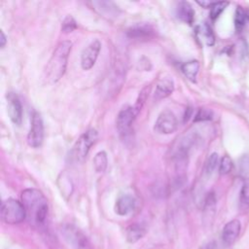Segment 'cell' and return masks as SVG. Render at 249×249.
Here are the masks:
<instances>
[{
	"mask_svg": "<svg viewBox=\"0 0 249 249\" xmlns=\"http://www.w3.org/2000/svg\"><path fill=\"white\" fill-rule=\"evenodd\" d=\"M101 49V43L93 40L89 43L81 53V66L84 70H89L93 67Z\"/></svg>",
	"mask_w": 249,
	"mask_h": 249,
	"instance_id": "9c48e42d",
	"label": "cell"
},
{
	"mask_svg": "<svg viewBox=\"0 0 249 249\" xmlns=\"http://www.w3.org/2000/svg\"><path fill=\"white\" fill-rule=\"evenodd\" d=\"M72 43L70 41L61 42L53 51L46 66V79L50 83L57 82L65 73L68 55L71 52Z\"/></svg>",
	"mask_w": 249,
	"mask_h": 249,
	"instance_id": "7a4b0ae2",
	"label": "cell"
},
{
	"mask_svg": "<svg viewBox=\"0 0 249 249\" xmlns=\"http://www.w3.org/2000/svg\"><path fill=\"white\" fill-rule=\"evenodd\" d=\"M97 138L98 132L94 128L88 129L86 132H84L76 141L71 150L72 160L76 162L83 161L87 158L90 147L96 142Z\"/></svg>",
	"mask_w": 249,
	"mask_h": 249,
	"instance_id": "277c9868",
	"label": "cell"
},
{
	"mask_svg": "<svg viewBox=\"0 0 249 249\" xmlns=\"http://www.w3.org/2000/svg\"><path fill=\"white\" fill-rule=\"evenodd\" d=\"M218 164V154L217 153H212L209 158L207 159L206 164H205V171L207 174H211L214 169L216 168Z\"/></svg>",
	"mask_w": 249,
	"mask_h": 249,
	"instance_id": "484cf974",
	"label": "cell"
},
{
	"mask_svg": "<svg viewBox=\"0 0 249 249\" xmlns=\"http://www.w3.org/2000/svg\"><path fill=\"white\" fill-rule=\"evenodd\" d=\"M61 234L72 249H91L87 236L73 225L63 226Z\"/></svg>",
	"mask_w": 249,
	"mask_h": 249,
	"instance_id": "5b68a950",
	"label": "cell"
},
{
	"mask_svg": "<svg viewBox=\"0 0 249 249\" xmlns=\"http://www.w3.org/2000/svg\"><path fill=\"white\" fill-rule=\"evenodd\" d=\"M192 113H193L192 108H187V109H186V113H185V115H184V122H187V121L190 119Z\"/></svg>",
	"mask_w": 249,
	"mask_h": 249,
	"instance_id": "f546056e",
	"label": "cell"
},
{
	"mask_svg": "<svg viewBox=\"0 0 249 249\" xmlns=\"http://www.w3.org/2000/svg\"><path fill=\"white\" fill-rule=\"evenodd\" d=\"M232 166H233V163H232L231 159L229 156H224L220 161L219 173L221 175H226L231 171Z\"/></svg>",
	"mask_w": 249,
	"mask_h": 249,
	"instance_id": "7402d4cb",
	"label": "cell"
},
{
	"mask_svg": "<svg viewBox=\"0 0 249 249\" xmlns=\"http://www.w3.org/2000/svg\"><path fill=\"white\" fill-rule=\"evenodd\" d=\"M239 202L242 208H249V183H245L240 191Z\"/></svg>",
	"mask_w": 249,
	"mask_h": 249,
	"instance_id": "cb8c5ba5",
	"label": "cell"
},
{
	"mask_svg": "<svg viewBox=\"0 0 249 249\" xmlns=\"http://www.w3.org/2000/svg\"><path fill=\"white\" fill-rule=\"evenodd\" d=\"M246 12L240 7H236L235 10V16H234V24H235V29L237 31H240L244 24H245V19H246Z\"/></svg>",
	"mask_w": 249,
	"mask_h": 249,
	"instance_id": "ffe728a7",
	"label": "cell"
},
{
	"mask_svg": "<svg viewBox=\"0 0 249 249\" xmlns=\"http://www.w3.org/2000/svg\"><path fill=\"white\" fill-rule=\"evenodd\" d=\"M76 27H77V23L73 18V17L66 16L61 24V31L63 33H69V32H72L74 29H76Z\"/></svg>",
	"mask_w": 249,
	"mask_h": 249,
	"instance_id": "d4e9b609",
	"label": "cell"
},
{
	"mask_svg": "<svg viewBox=\"0 0 249 249\" xmlns=\"http://www.w3.org/2000/svg\"><path fill=\"white\" fill-rule=\"evenodd\" d=\"M21 202L26 211V218L30 223L41 226L45 223L49 206L42 192L37 189H26L21 193Z\"/></svg>",
	"mask_w": 249,
	"mask_h": 249,
	"instance_id": "6da1fadb",
	"label": "cell"
},
{
	"mask_svg": "<svg viewBox=\"0 0 249 249\" xmlns=\"http://www.w3.org/2000/svg\"><path fill=\"white\" fill-rule=\"evenodd\" d=\"M44 140V124L39 113L35 112L32 115L30 129L27 134V143L33 148H38Z\"/></svg>",
	"mask_w": 249,
	"mask_h": 249,
	"instance_id": "52a82bcc",
	"label": "cell"
},
{
	"mask_svg": "<svg viewBox=\"0 0 249 249\" xmlns=\"http://www.w3.org/2000/svg\"><path fill=\"white\" fill-rule=\"evenodd\" d=\"M154 32V29L151 25L149 24H136L131 26L128 30H127V36L130 38H146V37H150Z\"/></svg>",
	"mask_w": 249,
	"mask_h": 249,
	"instance_id": "9a60e30c",
	"label": "cell"
},
{
	"mask_svg": "<svg viewBox=\"0 0 249 249\" xmlns=\"http://www.w3.org/2000/svg\"><path fill=\"white\" fill-rule=\"evenodd\" d=\"M174 90V82L171 78L165 77L161 78L156 86V89L154 92V98L156 100H160L169 96Z\"/></svg>",
	"mask_w": 249,
	"mask_h": 249,
	"instance_id": "4fadbf2b",
	"label": "cell"
},
{
	"mask_svg": "<svg viewBox=\"0 0 249 249\" xmlns=\"http://www.w3.org/2000/svg\"><path fill=\"white\" fill-rule=\"evenodd\" d=\"M228 5H229V2H226V1L215 2L210 8V18L212 19H216Z\"/></svg>",
	"mask_w": 249,
	"mask_h": 249,
	"instance_id": "603a6c76",
	"label": "cell"
},
{
	"mask_svg": "<svg viewBox=\"0 0 249 249\" xmlns=\"http://www.w3.org/2000/svg\"><path fill=\"white\" fill-rule=\"evenodd\" d=\"M178 127V121L175 114L165 109L160 113L154 125L156 132L160 134H170L173 133Z\"/></svg>",
	"mask_w": 249,
	"mask_h": 249,
	"instance_id": "8992f818",
	"label": "cell"
},
{
	"mask_svg": "<svg viewBox=\"0 0 249 249\" xmlns=\"http://www.w3.org/2000/svg\"><path fill=\"white\" fill-rule=\"evenodd\" d=\"M146 233V230L139 224H132L126 228L125 236L126 240L130 243H134L141 239Z\"/></svg>",
	"mask_w": 249,
	"mask_h": 249,
	"instance_id": "2e32d148",
	"label": "cell"
},
{
	"mask_svg": "<svg viewBox=\"0 0 249 249\" xmlns=\"http://www.w3.org/2000/svg\"><path fill=\"white\" fill-rule=\"evenodd\" d=\"M93 167L97 173H103L108 165L107 154L104 151L98 152L93 158Z\"/></svg>",
	"mask_w": 249,
	"mask_h": 249,
	"instance_id": "ac0fdd59",
	"label": "cell"
},
{
	"mask_svg": "<svg viewBox=\"0 0 249 249\" xmlns=\"http://www.w3.org/2000/svg\"><path fill=\"white\" fill-rule=\"evenodd\" d=\"M7 98V111L11 121L19 125L22 120V106L18 97V95L14 92H9L6 96Z\"/></svg>",
	"mask_w": 249,
	"mask_h": 249,
	"instance_id": "30bf717a",
	"label": "cell"
},
{
	"mask_svg": "<svg viewBox=\"0 0 249 249\" xmlns=\"http://www.w3.org/2000/svg\"><path fill=\"white\" fill-rule=\"evenodd\" d=\"M199 249H219V247L216 241H209L203 244Z\"/></svg>",
	"mask_w": 249,
	"mask_h": 249,
	"instance_id": "4316f807",
	"label": "cell"
},
{
	"mask_svg": "<svg viewBox=\"0 0 249 249\" xmlns=\"http://www.w3.org/2000/svg\"><path fill=\"white\" fill-rule=\"evenodd\" d=\"M197 32L200 35V37L203 39L204 43L207 46H213L215 43V37L213 34V31L211 27L207 23H203L202 25L198 26Z\"/></svg>",
	"mask_w": 249,
	"mask_h": 249,
	"instance_id": "d6986e66",
	"label": "cell"
},
{
	"mask_svg": "<svg viewBox=\"0 0 249 249\" xmlns=\"http://www.w3.org/2000/svg\"><path fill=\"white\" fill-rule=\"evenodd\" d=\"M241 230L240 222L236 219L228 222L222 231V241L224 245L231 246L233 244L239 236Z\"/></svg>",
	"mask_w": 249,
	"mask_h": 249,
	"instance_id": "8fae6325",
	"label": "cell"
},
{
	"mask_svg": "<svg viewBox=\"0 0 249 249\" xmlns=\"http://www.w3.org/2000/svg\"><path fill=\"white\" fill-rule=\"evenodd\" d=\"M137 114L138 112L134 107H125L119 112L116 124L117 129L121 135L126 136L128 134Z\"/></svg>",
	"mask_w": 249,
	"mask_h": 249,
	"instance_id": "ba28073f",
	"label": "cell"
},
{
	"mask_svg": "<svg viewBox=\"0 0 249 249\" xmlns=\"http://www.w3.org/2000/svg\"><path fill=\"white\" fill-rule=\"evenodd\" d=\"M196 3L201 6L202 8H211L212 5L215 3L213 1H207V0H202V1H196Z\"/></svg>",
	"mask_w": 249,
	"mask_h": 249,
	"instance_id": "83f0119b",
	"label": "cell"
},
{
	"mask_svg": "<svg viewBox=\"0 0 249 249\" xmlns=\"http://www.w3.org/2000/svg\"><path fill=\"white\" fill-rule=\"evenodd\" d=\"M7 43V38H6V35L4 34V32L1 30L0 31V47L1 48H4L5 45Z\"/></svg>",
	"mask_w": 249,
	"mask_h": 249,
	"instance_id": "f1b7e54d",
	"label": "cell"
},
{
	"mask_svg": "<svg viewBox=\"0 0 249 249\" xmlns=\"http://www.w3.org/2000/svg\"><path fill=\"white\" fill-rule=\"evenodd\" d=\"M176 15L182 21L192 24L195 19V11L191 4L186 1H181L178 3L176 8Z\"/></svg>",
	"mask_w": 249,
	"mask_h": 249,
	"instance_id": "5bb4252c",
	"label": "cell"
},
{
	"mask_svg": "<svg viewBox=\"0 0 249 249\" xmlns=\"http://www.w3.org/2000/svg\"><path fill=\"white\" fill-rule=\"evenodd\" d=\"M246 17H247V18L249 19V10L246 11Z\"/></svg>",
	"mask_w": 249,
	"mask_h": 249,
	"instance_id": "4dcf8cb0",
	"label": "cell"
},
{
	"mask_svg": "<svg viewBox=\"0 0 249 249\" xmlns=\"http://www.w3.org/2000/svg\"><path fill=\"white\" fill-rule=\"evenodd\" d=\"M2 221L9 225H15L22 222L26 218V211L22 202L8 198L2 202L1 205Z\"/></svg>",
	"mask_w": 249,
	"mask_h": 249,
	"instance_id": "3957f363",
	"label": "cell"
},
{
	"mask_svg": "<svg viewBox=\"0 0 249 249\" xmlns=\"http://www.w3.org/2000/svg\"><path fill=\"white\" fill-rule=\"evenodd\" d=\"M213 116H214V114H213L212 110H210L208 108H199L195 116L194 122L197 123V122L210 121L213 119Z\"/></svg>",
	"mask_w": 249,
	"mask_h": 249,
	"instance_id": "44dd1931",
	"label": "cell"
},
{
	"mask_svg": "<svg viewBox=\"0 0 249 249\" xmlns=\"http://www.w3.org/2000/svg\"><path fill=\"white\" fill-rule=\"evenodd\" d=\"M199 70V63L197 60H190L187 62H184L181 65V71L185 75L187 79H189L192 82H196V74Z\"/></svg>",
	"mask_w": 249,
	"mask_h": 249,
	"instance_id": "e0dca14e",
	"label": "cell"
},
{
	"mask_svg": "<svg viewBox=\"0 0 249 249\" xmlns=\"http://www.w3.org/2000/svg\"><path fill=\"white\" fill-rule=\"evenodd\" d=\"M136 205V200L131 195L121 196L115 204V211L120 216H125L131 213Z\"/></svg>",
	"mask_w": 249,
	"mask_h": 249,
	"instance_id": "7c38bea8",
	"label": "cell"
}]
</instances>
